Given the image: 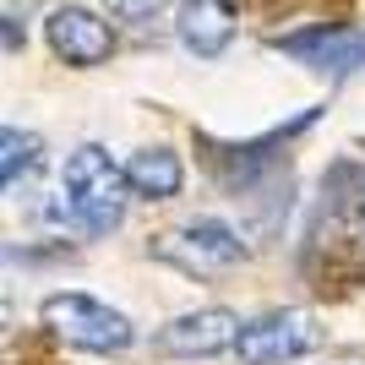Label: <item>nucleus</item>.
<instances>
[{"mask_svg":"<svg viewBox=\"0 0 365 365\" xmlns=\"http://www.w3.org/2000/svg\"><path fill=\"white\" fill-rule=\"evenodd\" d=\"M61 185L71 191L76 213H82V229L88 235H109V229L125 218V191H131V175H125L104 148H76L66 158V175Z\"/></svg>","mask_w":365,"mask_h":365,"instance_id":"f257e3e1","label":"nucleus"},{"mask_svg":"<svg viewBox=\"0 0 365 365\" xmlns=\"http://www.w3.org/2000/svg\"><path fill=\"white\" fill-rule=\"evenodd\" d=\"M44 327L76 344V349H93V354H115V349H131V322L120 311H109L104 300L93 294H49L44 300Z\"/></svg>","mask_w":365,"mask_h":365,"instance_id":"f03ea898","label":"nucleus"},{"mask_svg":"<svg viewBox=\"0 0 365 365\" xmlns=\"http://www.w3.org/2000/svg\"><path fill=\"white\" fill-rule=\"evenodd\" d=\"M153 251L164 262H175L180 273H197V278H213V273H224V267H235L245 257L240 235L229 224H218V218H197V224H185V229H169Z\"/></svg>","mask_w":365,"mask_h":365,"instance_id":"7ed1b4c3","label":"nucleus"},{"mask_svg":"<svg viewBox=\"0 0 365 365\" xmlns=\"http://www.w3.org/2000/svg\"><path fill=\"white\" fill-rule=\"evenodd\" d=\"M305 349H317V327H311L305 311L262 317V322H251V327H240V344H235V354H240L245 365H278V360H294V354H305Z\"/></svg>","mask_w":365,"mask_h":365,"instance_id":"20e7f679","label":"nucleus"},{"mask_svg":"<svg viewBox=\"0 0 365 365\" xmlns=\"http://www.w3.org/2000/svg\"><path fill=\"white\" fill-rule=\"evenodd\" d=\"M240 344V317L213 305V311H191V317H175L158 333V349L164 354H218Z\"/></svg>","mask_w":365,"mask_h":365,"instance_id":"39448f33","label":"nucleus"},{"mask_svg":"<svg viewBox=\"0 0 365 365\" xmlns=\"http://www.w3.org/2000/svg\"><path fill=\"white\" fill-rule=\"evenodd\" d=\"M49 49L66 66H98V61H109L115 33H109V22H98L82 6H61V11L49 16Z\"/></svg>","mask_w":365,"mask_h":365,"instance_id":"423d86ee","label":"nucleus"},{"mask_svg":"<svg viewBox=\"0 0 365 365\" xmlns=\"http://www.w3.org/2000/svg\"><path fill=\"white\" fill-rule=\"evenodd\" d=\"M278 49L294 55V61H305V66H317V71H333V76L360 71L365 66V33H327V28H317V33L278 38Z\"/></svg>","mask_w":365,"mask_h":365,"instance_id":"0eeeda50","label":"nucleus"},{"mask_svg":"<svg viewBox=\"0 0 365 365\" xmlns=\"http://www.w3.org/2000/svg\"><path fill=\"white\" fill-rule=\"evenodd\" d=\"M175 33H180V44L191 49V55L213 61V55H224L229 38H235V11H229V0H185Z\"/></svg>","mask_w":365,"mask_h":365,"instance_id":"6e6552de","label":"nucleus"},{"mask_svg":"<svg viewBox=\"0 0 365 365\" xmlns=\"http://www.w3.org/2000/svg\"><path fill=\"white\" fill-rule=\"evenodd\" d=\"M125 175H131V191H137V197H153V202L175 197V191H180V180H185L180 158H175V153H164V148L137 153V158L125 164Z\"/></svg>","mask_w":365,"mask_h":365,"instance_id":"1a4fd4ad","label":"nucleus"},{"mask_svg":"<svg viewBox=\"0 0 365 365\" xmlns=\"http://www.w3.org/2000/svg\"><path fill=\"white\" fill-rule=\"evenodd\" d=\"M33 169H38V137L6 125V131H0V180H6V191H16Z\"/></svg>","mask_w":365,"mask_h":365,"instance_id":"9d476101","label":"nucleus"},{"mask_svg":"<svg viewBox=\"0 0 365 365\" xmlns=\"http://www.w3.org/2000/svg\"><path fill=\"white\" fill-rule=\"evenodd\" d=\"M44 224H49V229H82V213H76V202H71V191H66V185L44 202Z\"/></svg>","mask_w":365,"mask_h":365,"instance_id":"9b49d317","label":"nucleus"},{"mask_svg":"<svg viewBox=\"0 0 365 365\" xmlns=\"http://www.w3.org/2000/svg\"><path fill=\"white\" fill-rule=\"evenodd\" d=\"M115 16H125V22H142V16H158L169 6V0H104Z\"/></svg>","mask_w":365,"mask_h":365,"instance_id":"f8f14e48","label":"nucleus"}]
</instances>
